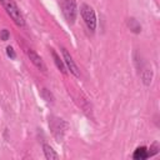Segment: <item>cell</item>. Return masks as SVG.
<instances>
[{
    "label": "cell",
    "instance_id": "12",
    "mask_svg": "<svg viewBox=\"0 0 160 160\" xmlns=\"http://www.w3.org/2000/svg\"><path fill=\"white\" fill-rule=\"evenodd\" d=\"M41 96H42V99H44L46 102H52V101H54V95L51 94L50 90H48V89H45V88L41 90Z\"/></svg>",
    "mask_w": 160,
    "mask_h": 160
},
{
    "label": "cell",
    "instance_id": "8",
    "mask_svg": "<svg viewBox=\"0 0 160 160\" xmlns=\"http://www.w3.org/2000/svg\"><path fill=\"white\" fill-rule=\"evenodd\" d=\"M51 55H52L54 62H55V65L58 66V69H59L62 74H66V66H65V64H64V60H61V59H60V56L56 54V51H55V50H51Z\"/></svg>",
    "mask_w": 160,
    "mask_h": 160
},
{
    "label": "cell",
    "instance_id": "13",
    "mask_svg": "<svg viewBox=\"0 0 160 160\" xmlns=\"http://www.w3.org/2000/svg\"><path fill=\"white\" fill-rule=\"evenodd\" d=\"M158 152H159V144L158 142H154L150 146V150H148V156H152V155H155Z\"/></svg>",
    "mask_w": 160,
    "mask_h": 160
},
{
    "label": "cell",
    "instance_id": "2",
    "mask_svg": "<svg viewBox=\"0 0 160 160\" xmlns=\"http://www.w3.org/2000/svg\"><path fill=\"white\" fill-rule=\"evenodd\" d=\"M61 9L62 14L69 24H74L76 20L78 14V6L75 0H61Z\"/></svg>",
    "mask_w": 160,
    "mask_h": 160
},
{
    "label": "cell",
    "instance_id": "15",
    "mask_svg": "<svg viewBox=\"0 0 160 160\" xmlns=\"http://www.w3.org/2000/svg\"><path fill=\"white\" fill-rule=\"evenodd\" d=\"M6 54H8V56L11 58V59H15V58H16L15 51H14V49H12L11 46H8V48H6Z\"/></svg>",
    "mask_w": 160,
    "mask_h": 160
},
{
    "label": "cell",
    "instance_id": "14",
    "mask_svg": "<svg viewBox=\"0 0 160 160\" xmlns=\"http://www.w3.org/2000/svg\"><path fill=\"white\" fill-rule=\"evenodd\" d=\"M9 38H10V34H9V31H8L6 29H4V30L0 31V39H1L2 41H6Z\"/></svg>",
    "mask_w": 160,
    "mask_h": 160
},
{
    "label": "cell",
    "instance_id": "4",
    "mask_svg": "<svg viewBox=\"0 0 160 160\" xmlns=\"http://www.w3.org/2000/svg\"><path fill=\"white\" fill-rule=\"evenodd\" d=\"M80 12H81L82 20L86 24L88 29L94 31L96 28V16H95V11L92 10V8L88 4H82L80 8Z\"/></svg>",
    "mask_w": 160,
    "mask_h": 160
},
{
    "label": "cell",
    "instance_id": "11",
    "mask_svg": "<svg viewBox=\"0 0 160 160\" xmlns=\"http://www.w3.org/2000/svg\"><path fill=\"white\" fill-rule=\"evenodd\" d=\"M132 158H134L135 160H144V159L149 158V156H148V150H146V148H145V146L138 148V149L135 150Z\"/></svg>",
    "mask_w": 160,
    "mask_h": 160
},
{
    "label": "cell",
    "instance_id": "10",
    "mask_svg": "<svg viewBox=\"0 0 160 160\" xmlns=\"http://www.w3.org/2000/svg\"><path fill=\"white\" fill-rule=\"evenodd\" d=\"M128 28L132 31V32H135V34H139L140 31H141V26H140V24L138 22V20L136 19H134V18H130V19H128Z\"/></svg>",
    "mask_w": 160,
    "mask_h": 160
},
{
    "label": "cell",
    "instance_id": "5",
    "mask_svg": "<svg viewBox=\"0 0 160 160\" xmlns=\"http://www.w3.org/2000/svg\"><path fill=\"white\" fill-rule=\"evenodd\" d=\"M61 51H62V59H64V64H65V66L70 70V72H71L72 75H75L76 78H79V76H80V71H79L76 64L74 62L72 56L69 54V51H68L65 48H62Z\"/></svg>",
    "mask_w": 160,
    "mask_h": 160
},
{
    "label": "cell",
    "instance_id": "3",
    "mask_svg": "<svg viewBox=\"0 0 160 160\" xmlns=\"http://www.w3.org/2000/svg\"><path fill=\"white\" fill-rule=\"evenodd\" d=\"M49 126H50V130H51L52 135L58 140L62 139V136L65 134V130L68 129V124L62 119H59V118H55V116L49 118Z\"/></svg>",
    "mask_w": 160,
    "mask_h": 160
},
{
    "label": "cell",
    "instance_id": "7",
    "mask_svg": "<svg viewBox=\"0 0 160 160\" xmlns=\"http://www.w3.org/2000/svg\"><path fill=\"white\" fill-rule=\"evenodd\" d=\"M140 71H141L140 76H141L142 82L145 85H150L151 84V80H152V70L149 69V68H141Z\"/></svg>",
    "mask_w": 160,
    "mask_h": 160
},
{
    "label": "cell",
    "instance_id": "9",
    "mask_svg": "<svg viewBox=\"0 0 160 160\" xmlns=\"http://www.w3.org/2000/svg\"><path fill=\"white\" fill-rule=\"evenodd\" d=\"M42 149H44V154H45V158H46L48 160H56V159H59V155L55 152V150H54V149H52L50 145H48V144H44Z\"/></svg>",
    "mask_w": 160,
    "mask_h": 160
},
{
    "label": "cell",
    "instance_id": "6",
    "mask_svg": "<svg viewBox=\"0 0 160 160\" xmlns=\"http://www.w3.org/2000/svg\"><path fill=\"white\" fill-rule=\"evenodd\" d=\"M28 56H29V59H30V61L39 69V70H41V71H46V66H45V64H44V61H42V59L34 51V50H28Z\"/></svg>",
    "mask_w": 160,
    "mask_h": 160
},
{
    "label": "cell",
    "instance_id": "1",
    "mask_svg": "<svg viewBox=\"0 0 160 160\" xmlns=\"http://www.w3.org/2000/svg\"><path fill=\"white\" fill-rule=\"evenodd\" d=\"M4 9L6 10L8 15L12 19V21L18 25V26H24L25 25V20H24V16L20 11V9L18 8V5L15 4L14 0H0Z\"/></svg>",
    "mask_w": 160,
    "mask_h": 160
}]
</instances>
